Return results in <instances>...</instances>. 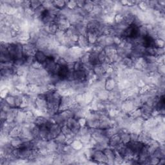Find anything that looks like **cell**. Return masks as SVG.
Segmentation results:
<instances>
[{
    "instance_id": "6da1fadb",
    "label": "cell",
    "mask_w": 165,
    "mask_h": 165,
    "mask_svg": "<svg viewBox=\"0 0 165 165\" xmlns=\"http://www.w3.org/2000/svg\"><path fill=\"white\" fill-rule=\"evenodd\" d=\"M91 159L92 160L99 164H108L107 159L104 154L103 150H95L94 148V152L91 156Z\"/></svg>"
},
{
    "instance_id": "7a4b0ae2",
    "label": "cell",
    "mask_w": 165,
    "mask_h": 165,
    "mask_svg": "<svg viewBox=\"0 0 165 165\" xmlns=\"http://www.w3.org/2000/svg\"><path fill=\"white\" fill-rule=\"evenodd\" d=\"M68 127L71 130L73 134L75 135L79 133V129L81 128V125H79L78 120L74 117H71L67 120L66 124Z\"/></svg>"
},
{
    "instance_id": "3957f363",
    "label": "cell",
    "mask_w": 165,
    "mask_h": 165,
    "mask_svg": "<svg viewBox=\"0 0 165 165\" xmlns=\"http://www.w3.org/2000/svg\"><path fill=\"white\" fill-rule=\"evenodd\" d=\"M127 147L131 151L134 152V155H139V152L141 151L144 144L139 141H130L127 144H126Z\"/></svg>"
},
{
    "instance_id": "277c9868",
    "label": "cell",
    "mask_w": 165,
    "mask_h": 165,
    "mask_svg": "<svg viewBox=\"0 0 165 165\" xmlns=\"http://www.w3.org/2000/svg\"><path fill=\"white\" fill-rule=\"evenodd\" d=\"M103 152L107 159L108 164L114 163V159H115V154H116L115 150L112 149V148L106 147L103 150Z\"/></svg>"
},
{
    "instance_id": "5b68a950",
    "label": "cell",
    "mask_w": 165,
    "mask_h": 165,
    "mask_svg": "<svg viewBox=\"0 0 165 165\" xmlns=\"http://www.w3.org/2000/svg\"><path fill=\"white\" fill-rule=\"evenodd\" d=\"M121 143L122 142H121V140L120 136L119 135V134H116L115 135L111 136L109 138V146L110 148L114 149Z\"/></svg>"
},
{
    "instance_id": "8992f818",
    "label": "cell",
    "mask_w": 165,
    "mask_h": 165,
    "mask_svg": "<svg viewBox=\"0 0 165 165\" xmlns=\"http://www.w3.org/2000/svg\"><path fill=\"white\" fill-rule=\"evenodd\" d=\"M34 57L36 61L40 63L43 65L45 63L47 58V56L45 54V52H44L43 50H37Z\"/></svg>"
},
{
    "instance_id": "52a82bcc",
    "label": "cell",
    "mask_w": 165,
    "mask_h": 165,
    "mask_svg": "<svg viewBox=\"0 0 165 165\" xmlns=\"http://www.w3.org/2000/svg\"><path fill=\"white\" fill-rule=\"evenodd\" d=\"M74 81L82 82L86 81V74L84 71H79L74 72Z\"/></svg>"
},
{
    "instance_id": "ba28073f",
    "label": "cell",
    "mask_w": 165,
    "mask_h": 165,
    "mask_svg": "<svg viewBox=\"0 0 165 165\" xmlns=\"http://www.w3.org/2000/svg\"><path fill=\"white\" fill-rule=\"evenodd\" d=\"M116 87H117V83L115 79L111 78H108L106 79V80L105 82V88L106 90L110 92L113 90Z\"/></svg>"
},
{
    "instance_id": "9c48e42d",
    "label": "cell",
    "mask_w": 165,
    "mask_h": 165,
    "mask_svg": "<svg viewBox=\"0 0 165 165\" xmlns=\"http://www.w3.org/2000/svg\"><path fill=\"white\" fill-rule=\"evenodd\" d=\"M49 132L55 139V137L61 132V126L58 124L53 123L49 129Z\"/></svg>"
},
{
    "instance_id": "30bf717a",
    "label": "cell",
    "mask_w": 165,
    "mask_h": 165,
    "mask_svg": "<svg viewBox=\"0 0 165 165\" xmlns=\"http://www.w3.org/2000/svg\"><path fill=\"white\" fill-rule=\"evenodd\" d=\"M77 45H78V46L79 47H81V48L84 50V49L87 48L88 47H89L90 44L88 41L86 36L79 35L78 41H77Z\"/></svg>"
},
{
    "instance_id": "8fae6325",
    "label": "cell",
    "mask_w": 165,
    "mask_h": 165,
    "mask_svg": "<svg viewBox=\"0 0 165 165\" xmlns=\"http://www.w3.org/2000/svg\"><path fill=\"white\" fill-rule=\"evenodd\" d=\"M92 71L94 74L96 76H98V77H101V76L103 75L106 73L105 70L104 69L101 63H99V64L94 65Z\"/></svg>"
},
{
    "instance_id": "7c38bea8",
    "label": "cell",
    "mask_w": 165,
    "mask_h": 165,
    "mask_svg": "<svg viewBox=\"0 0 165 165\" xmlns=\"http://www.w3.org/2000/svg\"><path fill=\"white\" fill-rule=\"evenodd\" d=\"M70 72L68 66H61L58 74H57L61 80H67L68 74Z\"/></svg>"
},
{
    "instance_id": "4fadbf2b",
    "label": "cell",
    "mask_w": 165,
    "mask_h": 165,
    "mask_svg": "<svg viewBox=\"0 0 165 165\" xmlns=\"http://www.w3.org/2000/svg\"><path fill=\"white\" fill-rule=\"evenodd\" d=\"M86 37L90 45V44H92V45H95V44L97 43L98 36L94 31H88Z\"/></svg>"
},
{
    "instance_id": "5bb4252c",
    "label": "cell",
    "mask_w": 165,
    "mask_h": 165,
    "mask_svg": "<svg viewBox=\"0 0 165 165\" xmlns=\"http://www.w3.org/2000/svg\"><path fill=\"white\" fill-rule=\"evenodd\" d=\"M98 54H99L98 52L93 51V50H91V51L90 52L89 63L93 66L100 63L99 58H98Z\"/></svg>"
},
{
    "instance_id": "9a60e30c",
    "label": "cell",
    "mask_w": 165,
    "mask_h": 165,
    "mask_svg": "<svg viewBox=\"0 0 165 165\" xmlns=\"http://www.w3.org/2000/svg\"><path fill=\"white\" fill-rule=\"evenodd\" d=\"M48 119H47V117H45V116H38L36 117L34 123L35 124V125L41 127V126L45 125L48 122Z\"/></svg>"
},
{
    "instance_id": "2e32d148",
    "label": "cell",
    "mask_w": 165,
    "mask_h": 165,
    "mask_svg": "<svg viewBox=\"0 0 165 165\" xmlns=\"http://www.w3.org/2000/svg\"><path fill=\"white\" fill-rule=\"evenodd\" d=\"M59 114L63 119L66 121L68 119L71 117H74V113L70 109L60 111V112H59Z\"/></svg>"
},
{
    "instance_id": "e0dca14e",
    "label": "cell",
    "mask_w": 165,
    "mask_h": 165,
    "mask_svg": "<svg viewBox=\"0 0 165 165\" xmlns=\"http://www.w3.org/2000/svg\"><path fill=\"white\" fill-rule=\"evenodd\" d=\"M121 63L122 65L126 68H131L134 67V62H133L132 59L130 57H125V58H123L121 60Z\"/></svg>"
},
{
    "instance_id": "ac0fdd59",
    "label": "cell",
    "mask_w": 165,
    "mask_h": 165,
    "mask_svg": "<svg viewBox=\"0 0 165 165\" xmlns=\"http://www.w3.org/2000/svg\"><path fill=\"white\" fill-rule=\"evenodd\" d=\"M54 140L58 144H65L67 141V136L61 132L59 134H58L55 137Z\"/></svg>"
},
{
    "instance_id": "d6986e66",
    "label": "cell",
    "mask_w": 165,
    "mask_h": 165,
    "mask_svg": "<svg viewBox=\"0 0 165 165\" xmlns=\"http://www.w3.org/2000/svg\"><path fill=\"white\" fill-rule=\"evenodd\" d=\"M54 6L59 10H63V9H65L67 7V3L65 1H63V0H58V1H54L53 2Z\"/></svg>"
},
{
    "instance_id": "ffe728a7",
    "label": "cell",
    "mask_w": 165,
    "mask_h": 165,
    "mask_svg": "<svg viewBox=\"0 0 165 165\" xmlns=\"http://www.w3.org/2000/svg\"><path fill=\"white\" fill-rule=\"evenodd\" d=\"M6 102L11 107V108H16L15 106V96L12 95H9L5 98Z\"/></svg>"
},
{
    "instance_id": "44dd1931",
    "label": "cell",
    "mask_w": 165,
    "mask_h": 165,
    "mask_svg": "<svg viewBox=\"0 0 165 165\" xmlns=\"http://www.w3.org/2000/svg\"><path fill=\"white\" fill-rule=\"evenodd\" d=\"M94 3L92 1H86V3L83 7V9L88 14H90L92 12L93 9H94Z\"/></svg>"
},
{
    "instance_id": "7402d4cb",
    "label": "cell",
    "mask_w": 165,
    "mask_h": 165,
    "mask_svg": "<svg viewBox=\"0 0 165 165\" xmlns=\"http://www.w3.org/2000/svg\"><path fill=\"white\" fill-rule=\"evenodd\" d=\"M89 56H90V52H84L81 55L79 58V60L82 64H86V63H89Z\"/></svg>"
},
{
    "instance_id": "603a6c76",
    "label": "cell",
    "mask_w": 165,
    "mask_h": 165,
    "mask_svg": "<svg viewBox=\"0 0 165 165\" xmlns=\"http://www.w3.org/2000/svg\"><path fill=\"white\" fill-rule=\"evenodd\" d=\"M43 2L38 1V0H32L30 1V8L33 10H36L42 5Z\"/></svg>"
},
{
    "instance_id": "cb8c5ba5",
    "label": "cell",
    "mask_w": 165,
    "mask_h": 165,
    "mask_svg": "<svg viewBox=\"0 0 165 165\" xmlns=\"http://www.w3.org/2000/svg\"><path fill=\"white\" fill-rule=\"evenodd\" d=\"M83 71V64L80 61V60L75 61L74 63V71Z\"/></svg>"
},
{
    "instance_id": "d4e9b609",
    "label": "cell",
    "mask_w": 165,
    "mask_h": 165,
    "mask_svg": "<svg viewBox=\"0 0 165 165\" xmlns=\"http://www.w3.org/2000/svg\"><path fill=\"white\" fill-rule=\"evenodd\" d=\"M61 133H63V134L65 135L67 137L74 134H73L71 130L66 125L61 126Z\"/></svg>"
},
{
    "instance_id": "484cf974",
    "label": "cell",
    "mask_w": 165,
    "mask_h": 165,
    "mask_svg": "<svg viewBox=\"0 0 165 165\" xmlns=\"http://www.w3.org/2000/svg\"><path fill=\"white\" fill-rule=\"evenodd\" d=\"M106 57L107 56L104 50H102L101 52H99L98 54V58H99L100 63H103L105 61Z\"/></svg>"
},
{
    "instance_id": "4316f807",
    "label": "cell",
    "mask_w": 165,
    "mask_h": 165,
    "mask_svg": "<svg viewBox=\"0 0 165 165\" xmlns=\"http://www.w3.org/2000/svg\"><path fill=\"white\" fill-rule=\"evenodd\" d=\"M67 3V8H68L70 10H74L75 9L77 8V3H76V1H68L66 2Z\"/></svg>"
},
{
    "instance_id": "83f0119b",
    "label": "cell",
    "mask_w": 165,
    "mask_h": 165,
    "mask_svg": "<svg viewBox=\"0 0 165 165\" xmlns=\"http://www.w3.org/2000/svg\"><path fill=\"white\" fill-rule=\"evenodd\" d=\"M114 21H115L116 24L121 23L123 21V16L120 13H117L114 17Z\"/></svg>"
},
{
    "instance_id": "f1b7e54d",
    "label": "cell",
    "mask_w": 165,
    "mask_h": 165,
    "mask_svg": "<svg viewBox=\"0 0 165 165\" xmlns=\"http://www.w3.org/2000/svg\"><path fill=\"white\" fill-rule=\"evenodd\" d=\"M76 3H77V7L78 8L82 9V8H83V7L85 6V5L86 3V1H82V0H78V1H76Z\"/></svg>"
}]
</instances>
